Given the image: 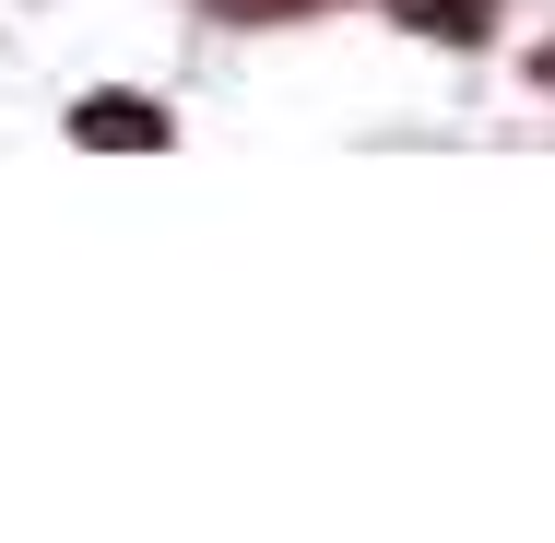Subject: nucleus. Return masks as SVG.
<instances>
[{
	"label": "nucleus",
	"mask_w": 555,
	"mask_h": 543,
	"mask_svg": "<svg viewBox=\"0 0 555 543\" xmlns=\"http://www.w3.org/2000/svg\"><path fill=\"white\" fill-rule=\"evenodd\" d=\"M72 142H107V154H154V142H166V118H154V95H83V107H72Z\"/></svg>",
	"instance_id": "1"
},
{
	"label": "nucleus",
	"mask_w": 555,
	"mask_h": 543,
	"mask_svg": "<svg viewBox=\"0 0 555 543\" xmlns=\"http://www.w3.org/2000/svg\"><path fill=\"white\" fill-rule=\"evenodd\" d=\"M378 12H390V24H414V36H438V48H473L508 0H378Z\"/></svg>",
	"instance_id": "2"
},
{
	"label": "nucleus",
	"mask_w": 555,
	"mask_h": 543,
	"mask_svg": "<svg viewBox=\"0 0 555 543\" xmlns=\"http://www.w3.org/2000/svg\"><path fill=\"white\" fill-rule=\"evenodd\" d=\"M224 24H296V12H320V0H214Z\"/></svg>",
	"instance_id": "3"
}]
</instances>
